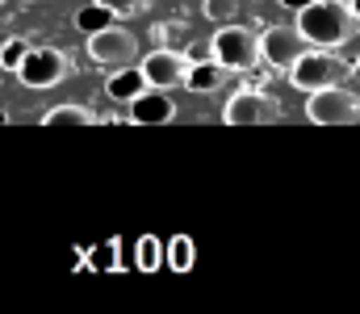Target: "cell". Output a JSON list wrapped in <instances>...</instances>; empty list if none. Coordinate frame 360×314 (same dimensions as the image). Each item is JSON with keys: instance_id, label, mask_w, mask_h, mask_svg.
I'll list each match as a JSON object with an SVG mask.
<instances>
[{"instance_id": "cell-1", "label": "cell", "mask_w": 360, "mask_h": 314, "mask_svg": "<svg viewBox=\"0 0 360 314\" xmlns=\"http://www.w3.org/2000/svg\"><path fill=\"white\" fill-rule=\"evenodd\" d=\"M297 30L306 34L310 46L340 51L356 38L360 17L352 13V0H314L306 8H297Z\"/></svg>"}, {"instance_id": "cell-2", "label": "cell", "mask_w": 360, "mask_h": 314, "mask_svg": "<svg viewBox=\"0 0 360 314\" xmlns=\"http://www.w3.org/2000/svg\"><path fill=\"white\" fill-rule=\"evenodd\" d=\"M210 51H214V59H218L226 72H239V76L252 72L256 63H264V59H260V34L248 30V25H239V21L218 25L214 38H210Z\"/></svg>"}, {"instance_id": "cell-3", "label": "cell", "mask_w": 360, "mask_h": 314, "mask_svg": "<svg viewBox=\"0 0 360 314\" xmlns=\"http://www.w3.org/2000/svg\"><path fill=\"white\" fill-rule=\"evenodd\" d=\"M344 80H348V63L335 51H323V46H310L289 67V84L297 93H319V89H331V84H344Z\"/></svg>"}, {"instance_id": "cell-4", "label": "cell", "mask_w": 360, "mask_h": 314, "mask_svg": "<svg viewBox=\"0 0 360 314\" xmlns=\"http://www.w3.org/2000/svg\"><path fill=\"white\" fill-rule=\"evenodd\" d=\"M68 76H76V59L68 51H59V46H30L25 63L17 67V80L25 89H55Z\"/></svg>"}, {"instance_id": "cell-5", "label": "cell", "mask_w": 360, "mask_h": 314, "mask_svg": "<svg viewBox=\"0 0 360 314\" xmlns=\"http://www.w3.org/2000/svg\"><path fill=\"white\" fill-rule=\"evenodd\" d=\"M306 117L314 126H356L360 122V97L344 84L306 93Z\"/></svg>"}, {"instance_id": "cell-6", "label": "cell", "mask_w": 360, "mask_h": 314, "mask_svg": "<svg viewBox=\"0 0 360 314\" xmlns=\"http://www.w3.org/2000/svg\"><path fill=\"white\" fill-rule=\"evenodd\" d=\"M222 122L226 126H276L281 122V101L260 93V89H239L222 105Z\"/></svg>"}, {"instance_id": "cell-7", "label": "cell", "mask_w": 360, "mask_h": 314, "mask_svg": "<svg viewBox=\"0 0 360 314\" xmlns=\"http://www.w3.org/2000/svg\"><path fill=\"white\" fill-rule=\"evenodd\" d=\"M310 51V42H306V34L297 30V21L293 25H269L264 34H260V59L276 67V72H289L302 55Z\"/></svg>"}, {"instance_id": "cell-8", "label": "cell", "mask_w": 360, "mask_h": 314, "mask_svg": "<svg viewBox=\"0 0 360 314\" xmlns=\"http://www.w3.org/2000/svg\"><path fill=\"white\" fill-rule=\"evenodd\" d=\"M134 55H139V38L126 25H105L89 34V59L96 67H126L134 63Z\"/></svg>"}, {"instance_id": "cell-9", "label": "cell", "mask_w": 360, "mask_h": 314, "mask_svg": "<svg viewBox=\"0 0 360 314\" xmlns=\"http://www.w3.org/2000/svg\"><path fill=\"white\" fill-rule=\"evenodd\" d=\"M139 67H143V76H147V84H151V89H176V84H184L188 55L160 46V51L143 55V63H139Z\"/></svg>"}, {"instance_id": "cell-10", "label": "cell", "mask_w": 360, "mask_h": 314, "mask_svg": "<svg viewBox=\"0 0 360 314\" xmlns=\"http://www.w3.org/2000/svg\"><path fill=\"white\" fill-rule=\"evenodd\" d=\"M130 122L134 126H172L176 101L168 97V89H147L139 101H130Z\"/></svg>"}, {"instance_id": "cell-11", "label": "cell", "mask_w": 360, "mask_h": 314, "mask_svg": "<svg viewBox=\"0 0 360 314\" xmlns=\"http://www.w3.org/2000/svg\"><path fill=\"white\" fill-rule=\"evenodd\" d=\"M151 84H147V76H143V67H113V76L105 80V97L109 101H117V105H130V101H139L143 93H147Z\"/></svg>"}, {"instance_id": "cell-12", "label": "cell", "mask_w": 360, "mask_h": 314, "mask_svg": "<svg viewBox=\"0 0 360 314\" xmlns=\"http://www.w3.org/2000/svg\"><path fill=\"white\" fill-rule=\"evenodd\" d=\"M226 76H231V72H226L218 59H201V63H188L180 89H188V93H197V97H210V93H218V89L226 84Z\"/></svg>"}, {"instance_id": "cell-13", "label": "cell", "mask_w": 360, "mask_h": 314, "mask_svg": "<svg viewBox=\"0 0 360 314\" xmlns=\"http://www.w3.org/2000/svg\"><path fill=\"white\" fill-rule=\"evenodd\" d=\"M42 126L46 130H59V126H96V113H92L89 105H55V109H46L42 113Z\"/></svg>"}, {"instance_id": "cell-14", "label": "cell", "mask_w": 360, "mask_h": 314, "mask_svg": "<svg viewBox=\"0 0 360 314\" xmlns=\"http://www.w3.org/2000/svg\"><path fill=\"white\" fill-rule=\"evenodd\" d=\"M197 264V243L188 239V235H172L168 243H164V268H172V273H188Z\"/></svg>"}, {"instance_id": "cell-15", "label": "cell", "mask_w": 360, "mask_h": 314, "mask_svg": "<svg viewBox=\"0 0 360 314\" xmlns=\"http://www.w3.org/2000/svg\"><path fill=\"white\" fill-rule=\"evenodd\" d=\"M80 268L117 273V268H122V239H105V243H96L89 256H80Z\"/></svg>"}, {"instance_id": "cell-16", "label": "cell", "mask_w": 360, "mask_h": 314, "mask_svg": "<svg viewBox=\"0 0 360 314\" xmlns=\"http://www.w3.org/2000/svg\"><path fill=\"white\" fill-rule=\"evenodd\" d=\"M134 268L139 273H160L164 268V239L139 235V243H134Z\"/></svg>"}, {"instance_id": "cell-17", "label": "cell", "mask_w": 360, "mask_h": 314, "mask_svg": "<svg viewBox=\"0 0 360 314\" xmlns=\"http://www.w3.org/2000/svg\"><path fill=\"white\" fill-rule=\"evenodd\" d=\"M113 21H117V17H113L109 8H101L96 0H92V4H84V8L76 13V30H80L84 38H89V34H96V30H105V25H113Z\"/></svg>"}, {"instance_id": "cell-18", "label": "cell", "mask_w": 360, "mask_h": 314, "mask_svg": "<svg viewBox=\"0 0 360 314\" xmlns=\"http://www.w3.org/2000/svg\"><path fill=\"white\" fill-rule=\"evenodd\" d=\"M30 46H34V42H25V38H8V42L0 46V67L17 76V67L25 63V55H30Z\"/></svg>"}, {"instance_id": "cell-19", "label": "cell", "mask_w": 360, "mask_h": 314, "mask_svg": "<svg viewBox=\"0 0 360 314\" xmlns=\"http://www.w3.org/2000/svg\"><path fill=\"white\" fill-rule=\"evenodd\" d=\"M201 13H205L214 25H226V21H235V17H239V4H235V0H205V4H201Z\"/></svg>"}, {"instance_id": "cell-20", "label": "cell", "mask_w": 360, "mask_h": 314, "mask_svg": "<svg viewBox=\"0 0 360 314\" xmlns=\"http://www.w3.org/2000/svg\"><path fill=\"white\" fill-rule=\"evenodd\" d=\"M96 4H101V8H109L117 21H122V17H139V13H147V8H151V0H96Z\"/></svg>"}, {"instance_id": "cell-21", "label": "cell", "mask_w": 360, "mask_h": 314, "mask_svg": "<svg viewBox=\"0 0 360 314\" xmlns=\"http://www.w3.org/2000/svg\"><path fill=\"white\" fill-rule=\"evenodd\" d=\"M184 55H188V63H201V59H214V51H210V42H193V46H188Z\"/></svg>"}, {"instance_id": "cell-22", "label": "cell", "mask_w": 360, "mask_h": 314, "mask_svg": "<svg viewBox=\"0 0 360 314\" xmlns=\"http://www.w3.org/2000/svg\"><path fill=\"white\" fill-rule=\"evenodd\" d=\"M276 4H285V8H293V13H297V8H306V4H314V0H276Z\"/></svg>"}, {"instance_id": "cell-23", "label": "cell", "mask_w": 360, "mask_h": 314, "mask_svg": "<svg viewBox=\"0 0 360 314\" xmlns=\"http://www.w3.org/2000/svg\"><path fill=\"white\" fill-rule=\"evenodd\" d=\"M0 126H8V113H4V109H0Z\"/></svg>"}, {"instance_id": "cell-24", "label": "cell", "mask_w": 360, "mask_h": 314, "mask_svg": "<svg viewBox=\"0 0 360 314\" xmlns=\"http://www.w3.org/2000/svg\"><path fill=\"white\" fill-rule=\"evenodd\" d=\"M352 13H356V17H360V0H352Z\"/></svg>"}, {"instance_id": "cell-25", "label": "cell", "mask_w": 360, "mask_h": 314, "mask_svg": "<svg viewBox=\"0 0 360 314\" xmlns=\"http://www.w3.org/2000/svg\"><path fill=\"white\" fill-rule=\"evenodd\" d=\"M0 4H4V0H0Z\"/></svg>"}]
</instances>
